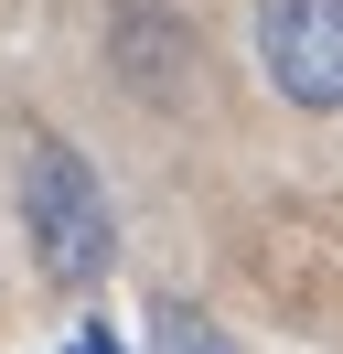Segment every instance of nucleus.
Masks as SVG:
<instances>
[{"mask_svg":"<svg viewBox=\"0 0 343 354\" xmlns=\"http://www.w3.org/2000/svg\"><path fill=\"white\" fill-rule=\"evenodd\" d=\"M64 354H129V333H107V322H86V333H75V344H64Z\"/></svg>","mask_w":343,"mask_h":354,"instance_id":"nucleus-4","label":"nucleus"},{"mask_svg":"<svg viewBox=\"0 0 343 354\" xmlns=\"http://www.w3.org/2000/svg\"><path fill=\"white\" fill-rule=\"evenodd\" d=\"M21 225H33L43 268H54L64 290H86L107 268V194H97V172H86L64 140H43L33 172H21Z\"/></svg>","mask_w":343,"mask_h":354,"instance_id":"nucleus-1","label":"nucleus"},{"mask_svg":"<svg viewBox=\"0 0 343 354\" xmlns=\"http://www.w3.org/2000/svg\"><path fill=\"white\" fill-rule=\"evenodd\" d=\"M150 354H236V344H225L193 301H161V311H150Z\"/></svg>","mask_w":343,"mask_h":354,"instance_id":"nucleus-3","label":"nucleus"},{"mask_svg":"<svg viewBox=\"0 0 343 354\" xmlns=\"http://www.w3.org/2000/svg\"><path fill=\"white\" fill-rule=\"evenodd\" d=\"M257 65L290 108H343V0H257Z\"/></svg>","mask_w":343,"mask_h":354,"instance_id":"nucleus-2","label":"nucleus"}]
</instances>
